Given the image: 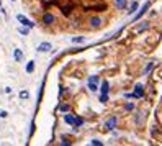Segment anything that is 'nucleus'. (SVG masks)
Here are the masks:
<instances>
[{"label":"nucleus","mask_w":162,"mask_h":146,"mask_svg":"<svg viewBox=\"0 0 162 146\" xmlns=\"http://www.w3.org/2000/svg\"><path fill=\"white\" fill-rule=\"evenodd\" d=\"M18 33H20V35H28V26H21V28H18Z\"/></svg>","instance_id":"17"},{"label":"nucleus","mask_w":162,"mask_h":146,"mask_svg":"<svg viewBox=\"0 0 162 146\" xmlns=\"http://www.w3.org/2000/svg\"><path fill=\"white\" fill-rule=\"evenodd\" d=\"M61 145H71V141H69V139H66V138H62V141H61Z\"/></svg>","instance_id":"26"},{"label":"nucleus","mask_w":162,"mask_h":146,"mask_svg":"<svg viewBox=\"0 0 162 146\" xmlns=\"http://www.w3.org/2000/svg\"><path fill=\"white\" fill-rule=\"evenodd\" d=\"M7 112H5V110H2V112H0V117H2V118H5V117H7Z\"/></svg>","instance_id":"27"},{"label":"nucleus","mask_w":162,"mask_h":146,"mask_svg":"<svg viewBox=\"0 0 162 146\" xmlns=\"http://www.w3.org/2000/svg\"><path fill=\"white\" fill-rule=\"evenodd\" d=\"M33 71H35V61H30L28 64H26V72H28V74H31Z\"/></svg>","instance_id":"12"},{"label":"nucleus","mask_w":162,"mask_h":146,"mask_svg":"<svg viewBox=\"0 0 162 146\" xmlns=\"http://www.w3.org/2000/svg\"><path fill=\"white\" fill-rule=\"evenodd\" d=\"M17 20H18V22H20L23 26H28V28H33V26H35V23H33L31 20H28L25 15H17Z\"/></svg>","instance_id":"1"},{"label":"nucleus","mask_w":162,"mask_h":146,"mask_svg":"<svg viewBox=\"0 0 162 146\" xmlns=\"http://www.w3.org/2000/svg\"><path fill=\"white\" fill-rule=\"evenodd\" d=\"M124 108H126V110H133V108H134V103H126V107H124Z\"/></svg>","instance_id":"25"},{"label":"nucleus","mask_w":162,"mask_h":146,"mask_svg":"<svg viewBox=\"0 0 162 146\" xmlns=\"http://www.w3.org/2000/svg\"><path fill=\"white\" fill-rule=\"evenodd\" d=\"M134 97H137V99H141L142 95H144V90H142V86L141 84H137L136 87H134V94H133Z\"/></svg>","instance_id":"4"},{"label":"nucleus","mask_w":162,"mask_h":146,"mask_svg":"<svg viewBox=\"0 0 162 146\" xmlns=\"http://www.w3.org/2000/svg\"><path fill=\"white\" fill-rule=\"evenodd\" d=\"M82 125H84V118L77 117V118H75V123H74V126H75V128H79V126H82Z\"/></svg>","instance_id":"14"},{"label":"nucleus","mask_w":162,"mask_h":146,"mask_svg":"<svg viewBox=\"0 0 162 146\" xmlns=\"http://www.w3.org/2000/svg\"><path fill=\"white\" fill-rule=\"evenodd\" d=\"M90 145H93V146H102L103 143H102V141H98V139H92Z\"/></svg>","instance_id":"20"},{"label":"nucleus","mask_w":162,"mask_h":146,"mask_svg":"<svg viewBox=\"0 0 162 146\" xmlns=\"http://www.w3.org/2000/svg\"><path fill=\"white\" fill-rule=\"evenodd\" d=\"M71 110V107H69V105H67V103H62V105H59V112H69Z\"/></svg>","instance_id":"15"},{"label":"nucleus","mask_w":162,"mask_h":146,"mask_svg":"<svg viewBox=\"0 0 162 146\" xmlns=\"http://www.w3.org/2000/svg\"><path fill=\"white\" fill-rule=\"evenodd\" d=\"M88 89H90L92 92H97V82H90V81H88Z\"/></svg>","instance_id":"16"},{"label":"nucleus","mask_w":162,"mask_h":146,"mask_svg":"<svg viewBox=\"0 0 162 146\" xmlns=\"http://www.w3.org/2000/svg\"><path fill=\"white\" fill-rule=\"evenodd\" d=\"M115 125H116V117H111V118H110V120L105 123V128H106V130H113V128H115Z\"/></svg>","instance_id":"7"},{"label":"nucleus","mask_w":162,"mask_h":146,"mask_svg":"<svg viewBox=\"0 0 162 146\" xmlns=\"http://www.w3.org/2000/svg\"><path fill=\"white\" fill-rule=\"evenodd\" d=\"M53 22H54V17L51 13H44V15H43V23H44V25H51Z\"/></svg>","instance_id":"5"},{"label":"nucleus","mask_w":162,"mask_h":146,"mask_svg":"<svg viewBox=\"0 0 162 146\" xmlns=\"http://www.w3.org/2000/svg\"><path fill=\"white\" fill-rule=\"evenodd\" d=\"M136 10H137V2H133V4L129 5V10H128V13H129V15H133Z\"/></svg>","instance_id":"13"},{"label":"nucleus","mask_w":162,"mask_h":146,"mask_svg":"<svg viewBox=\"0 0 162 146\" xmlns=\"http://www.w3.org/2000/svg\"><path fill=\"white\" fill-rule=\"evenodd\" d=\"M100 90H102L103 95H108V90H110V84H108V81H103V82H102V87H100Z\"/></svg>","instance_id":"8"},{"label":"nucleus","mask_w":162,"mask_h":146,"mask_svg":"<svg viewBox=\"0 0 162 146\" xmlns=\"http://www.w3.org/2000/svg\"><path fill=\"white\" fill-rule=\"evenodd\" d=\"M12 2H15V0H12Z\"/></svg>","instance_id":"29"},{"label":"nucleus","mask_w":162,"mask_h":146,"mask_svg":"<svg viewBox=\"0 0 162 146\" xmlns=\"http://www.w3.org/2000/svg\"><path fill=\"white\" fill-rule=\"evenodd\" d=\"M72 43H84V36H75V38H72Z\"/></svg>","instance_id":"18"},{"label":"nucleus","mask_w":162,"mask_h":146,"mask_svg":"<svg viewBox=\"0 0 162 146\" xmlns=\"http://www.w3.org/2000/svg\"><path fill=\"white\" fill-rule=\"evenodd\" d=\"M0 5H2V2H0Z\"/></svg>","instance_id":"28"},{"label":"nucleus","mask_w":162,"mask_h":146,"mask_svg":"<svg viewBox=\"0 0 162 146\" xmlns=\"http://www.w3.org/2000/svg\"><path fill=\"white\" fill-rule=\"evenodd\" d=\"M64 121H66L67 125H74L75 123V117L71 115V113H67V115H64Z\"/></svg>","instance_id":"9"},{"label":"nucleus","mask_w":162,"mask_h":146,"mask_svg":"<svg viewBox=\"0 0 162 146\" xmlns=\"http://www.w3.org/2000/svg\"><path fill=\"white\" fill-rule=\"evenodd\" d=\"M28 97H30L28 90H21L20 92V99H28Z\"/></svg>","instance_id":"19"},{"label":"nucleus","mask_w":162,"mask_h":146,"mask_svg":"<svg viewBox=\"0 0 162 146\" xmlns=\"http://www.w3.org/2000/svg\"><path fill=\"white\" fill-rule=\"evenodd\" d=\"M88 81H90V82H98V76H90Z\"/></svg>","instance_id":"24"},{"label":"nucleus","mask_w":162,"mask_h":146,"mask_svg":"<svg viewBox=\"0 0 162 146\" xmlns=\"http://www.w3.org/2000/svg\"><path fill=\"white\" fill-rule=\"evenodd\" d=\"M100 102H103V103L108 102V95H103V94H102V95H100Z\"/></svg>","instance_id":"22"},{"label":"nucleus","mask_w":162,"mask_h":146,"mask_svg":"<svg viewBox=\"0 0 162 146\" xmlns=\"http://www.w3.org/2000/svg\"><path fill=\"white\" fill-rule=\"evenodd\" d=\"M152 68H154V64H152V62H149V64L148 66H146V69H144V72H149V71H151V69Z\"/></svg>","instance_id":"23"},{"label":"nucleus","mask_w":162,"mask_h":146,"mask_svg":"<svg viewBox=\"0 0 162 146\" xmlns=\"http://www.w3.org/2000/svg\"><path fill=\"white\" fill-rule=\"evenodd\" d=\"M100 25H102V18H98V17H92L90 18V26L92 28H98Z\"/></svg>","instance_id":"3"},{"label":"nucleus","mask_w":162,"mask_h":146,"mask_svg":"<svg viewBox=\"0 0 162 146\" xmlns=\"http://www.w3.org/2000/svg\"><path fill=\"white\" fill-rule=\"evenodd\" d=\"M13 57L17 62H20V61H23V53H21V49H15L13 51Z\"/></svg>","instance_id":"11"},{"label":"nucleus","mask_w":162,"mask_h":146,"mask_svg":"<svg viewBox=\"0 0 162 146\" xmlns=\"http://www.w3.org/2000/svg\"><path fill=\"white\" fill-rule=\"evenodd\" d=\"M128 5V0H115V7L118 8V10H124Z\"/></svg>","instance_id":"6"},{"label":"nucleus","mask_w":162,"mask_h":146,"mask_svg":"<svg viewBox=\"0 0 162 146\" xmlns=\"http://www.w3.org/2000/svg\"><path fill=\"white\" fill-rule=\"evenodd\" d=\"M146 28H149V23H146V25H141V26H139V28H137V31L141 33V31H144Z\"/></svg>","instance_id":"21"},{"label":"nucleus","mask_w":162,"mask_h":146,"mask_svg":"<svg viewBox=\"0 0 162 146\" xmlns=\"http://www.w3.org/2000/svg\"><path fill=\"white\" fill-rule=\"evenodd\" d=\"M51 48H53V46H51V43L44 41V43H41L38 46V51H39V53H48V51H51Z\"/></svg>","instance_id":"2"},{"label":"nucleus","mask_w":162,"mask_h":146,"mask_svg":"<svg viewBox=\"0 0 162 146\" xmlns=\"http://www.w3.org/2000/svg\"><path fill=\"white\" fill-rule=\"evenodd\" d=\"M148 8H149V4H144V5H142V8H141V10H139V12L136 13V20H139V18H141L142 15H144L146 12H148Z\"/></svg>","instance_id":"10"}]
</instances>
